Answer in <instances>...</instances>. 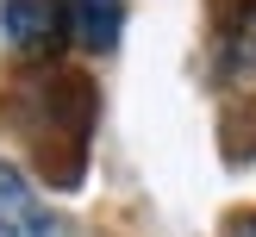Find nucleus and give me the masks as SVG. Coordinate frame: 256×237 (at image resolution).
I'll list each match as a JSON object with an SVG mask.
<instances>
[{
  "label": "nucleus",
  "instance_id": "39448f33",
  "mask_svg": "<svg viewBox=\"0 0 256 237\" xmlns=\"http://www.w3.org/2000/svg\"><path fill=\"white\" fill-rule=\"evenodd\" d=\"M232 237H256V219H244V225H238V231Z\"/></svg>",
  "mask_w": 256,
  "mask_h": 237
},
{
  "label": "nucleus",
  "instance_id": "f03ea898",
  "mask_svg": "<svg viewBox=\"0 0 256 237\" xmlns=\"http://www.w3.org/2000/svg\"><path fill=\"white\" fill-rule=\"evenodd\" d=\"M0 25H6V44L25 56H44L62 44V0H0Z\"/></svg>",
  "mask_w": 256,
  "mask_h": 237
},
{
  "label": "nucleus",
  "instance_id": "f257e3e1",
  "mask_svg": "<svg viewBox=\"0 0 256 237\" xmlns=\"http://www.w3.org/2000/svg\"><path fill=\"white\" fill-rule=\"evenodd\" d=\"M0 237H69V225L38 206L32 181L12 162H0Z\"/></svg>",
  "mask_w": 256,
  "mask_h": 237
},
{
  "label": "nucleus",
  "instance_id": "7ed1b4c3",
  "mask_svg": "<svg viewBox=\"0 0 256 237\" xmlns=\"http://www.w3.org/2000/svg\"><path fill=\"white\" fill-rule=\"evenodd\" d=\"M62 25L82 50H112L125 31V0H62Z\"/></svg>",
  "mask_w": 256,
  "mask_h": 237
},
{
  "label": "nucleus",
  "instance_id": "20e7f679",
  "mask_svg": "<svg viewBox=\"0 0 256 237\" xmlns=\"http://www.w3.org/2000/svg\"><path fill=\"white\" fill-rule=\"evenodd\" d=\"M225 69L238 81H256V0H238V12L225 19Z\"/></svg>",
  "mask_w": 256,
  "mask_h": 237
}]
</instances>
